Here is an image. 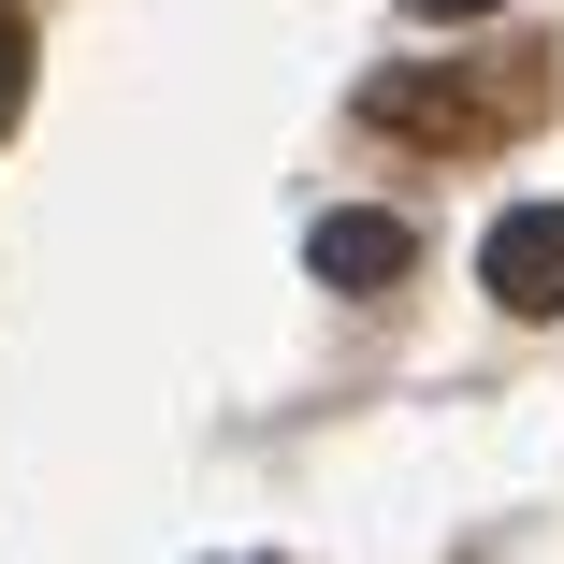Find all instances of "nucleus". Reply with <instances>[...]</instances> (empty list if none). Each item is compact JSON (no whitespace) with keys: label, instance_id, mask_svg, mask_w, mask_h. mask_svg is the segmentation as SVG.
I'll return each instance as SVG.
<instances>
[{"label":"nucleus","instance_id":"obj_1","mask_svg":"<svg viewBox=\"0 0 564 564\" xmlns=\"http://www.w3.org/2000/svg\"><path fill=\"white\" fill-rule=\"evenodd\" d=\"M478 275L507 318H564V203H507L478 232Z\"/></svg>","mask_w":564,"mask_h":564},{"label":"nucleus","instance_id":"obj_2","mask_svg":"<svg viewBox=\"0 0 564 564\" xmlns=\"http://www.w3.org/2000/svg\"><path fill=\"white\" fill-rule=\"evenodd\" d=\"M405 261H420V232H405V217H377V203H333L318 232H304V275H318V290H348V304L405 290Z\"/></svg>","mask_w":564,"mask_h":564},{"label":"nucleus","instance_id":"obj_3","mask_svg":"<svg viewBox=\"0 0 564 564\" xmlns=\"http://www.w3.org/2000/svg\"><path fill=\"white\" fill-rule=\"evenodd\" d=\"M15 101H30V30L0 15V131H15Z\"/></svg>","mask_w":564,"mask_h":564},{"label":"nucleus","instance_id":"obj_4","mask_svg":"<svg viewBox=\"0 0 564 564\" xmlns=\"http://www.w3.org/2000/svg\"><path fill=\"white\" fill-rule=\"evenodd\" d=\"M405 15H434V30H448V15H507V0H405Z\"/></svg>","mask_w":564,"mask_h":564}]
</instances>
